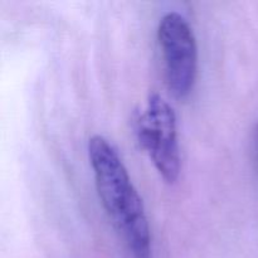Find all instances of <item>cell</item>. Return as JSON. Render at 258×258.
<instances>
[{"instance_id":"obj_2","label":"cell","mask_w":258,"mask_h":258,"mask_svg":"<svg viewBox=\"0 0 258 258\" xmlns=\"http://www.w3.org/2000/svg\"><path fill=\"white\" fill-rule=\"evenodd\" d=\"M136 136L163 179L175 183L180 173L176 117L173 107L158 93L149 96L136 120Z\"/></svg>"},{"instance_id":"obj_1","label":"cell","mask_w":258,"mask_h":258,"mask_svg":"<svg viewBox=\"0 0 258 258\" xmlns=\"http://www.w3.org/2000/svg\"><path fill=\"white\" fill-rule=\"evenodd\" d=\"M88 156L103 208L120 233L131 258H153L150 227L143 199L116 149L103 136L88 143Z\"/></svg>"},{"instance_id":"obj_3","label":"cell","mask_w":258,"mask_h":258,"mask_svg":"<svg viewBox=\"0 0 258 258\" xmlns=\"http://www.w3.org/2000/svg\"><path fill=\"white\" fill-rule=\"evenodd\" d=\"M158 39L163 53L169 90L184 98L193 90L198 68V49L190 25L178 13H168L160 20Z\"/></svg>"}]
</instances>
